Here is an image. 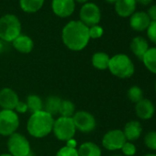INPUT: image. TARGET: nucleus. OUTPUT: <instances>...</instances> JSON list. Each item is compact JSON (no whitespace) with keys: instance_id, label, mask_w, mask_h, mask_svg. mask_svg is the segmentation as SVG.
Masks as SVG:
<instances>
[{"instance_id":"e433bc0d","label":"nucleus","mask_w":156,"mask_h":156,"mask_svg":"<svg viewBox=\"0 0 156 156\" xmlns=\"http://www.w3.org/2000/svg\"><path fill=\"white\" fill-rule=\"evenodd\" d=\"M3 49H4V44H3L2 41L0 40V54H1V52L3 51Z\"/></svg>"},{"instance_id":"72a5a7b5","label":"nucleus","mask_w":156,"mask_h":156,"mask_svg":"<svg viewBox=\"0 0 156 156\" xmlns=\"http://www.w3.org/2000/svg\"><path fill=\"white\" fill-rule=\"evenodd\" d=\"M152 0H136V3L141 6H148L151 3Z\"/></svg>"},{"instance_id":"7c9ffc66","label":"nucleus","mask_w":156,"mask_h":156,"mask_svg":"<svg viewBox=\"0 0 156 156\" xmlns=\"http://www.w3.org/2000/svg\"><path fill=\"white\" fill-rule=\"evenodd\" d=\"M55 156H79V155H78L77 149L64 146L57 151Z\"/></svg>"},{"instance_id":"f3484780","label":"nucleus","mask_w":156,"mask_h":156,"mask_svg":"<svg viewBox=\"0 0 156 156\" xmlns=\"http://www.w3.org/2000/svg\"><path fill=\"white\" fill-rule=\"evenodd\" d=\"M130 51L131 52L139 59L141 60L143 55L146 53V51L149 50V42L148 41L141 37V36H136L134 37L130 41Z\"/></svg>"},{"instance_id":"4468645a","label":"nucleus","mask_w":156,"mask_h":156,"mask_svg":"<svg viewBox=\"0 0 156 156\" xmlns=\"http://www.w3.org/2000/svg\"><path fill=\"white\" fill-rule=\"evenodd\" d=\"M151 23V20L144 11H135L129 17V26L130 28L138 32H141L147 30Z\"/></svg>"},{"instance_id":"c9c22d12","label":"nucleus","mask_w":156,"mask_h":156,"mask_svg":"<svg viewBox=\"0 0 156 156\" xmlns=\"http://www.w3.org/2000/svg\"><path fill=\"white\" fill-rule=\"evenodd\" d=\"M74 2L84 5V4H86V3H87V2H88V0H74Z\"/></svg>"},{"instance_id":"bb28decb","label":"nucleus","mask_w":156,"mask_h":156,"mask_svg":"<svg viewBox=\"0 0 156 156\" xmlns=\"http://www.w3.org/2000/svg\"><path fill=\"white\" fill-rule=\"evenodd\" d=\"M143 142L148 149L151 151H156V130L148 131L144 135Z\"/></svg>"},{"instance_id":"2f4dec72","label":"nucleus","mask_w":156,"mask_h":156,"mask_svg":"<svg viewBox=\"0 0 156 156\" xmlns=\"http://www.w3.org/2000/svg\"><path fill=\"white\" fill-rule=\"evenodd\" d=\"M147 15L151 21H156V5H151L148 10H147Z\"/></svg>"},{"instance_id":"f257e3e1","label":"nucleus","mask_w":156,"mask_h":156,"mask_svg":"<svg viewBox=\"0 0 156 156\" xmlns=\"http://www.w3.org/2000/svg\"><path fill=\"white\" fill-rule=\"evenodd\" d=\"M80 20L69 21L62 30L63 44L71 51H79L84 50L89 43V30Z\"/></svg>"},{"instance_id":"0eeeda50","label":"nucleus","mask_w":156,"mask_h":156,"mask_svg":"<svg viewBox=\"0 0 156 156\" xmlns=\"http://www.w3.org/2000/svg\"><path fill=\"white\" fill-rule=\"evenodd\" d=\"M8 148L12 156H30V144L28 139L20 133L15 132L9 136Z\"/></svg>"},{"instance_id":"c756f323","label":"nucleus","mask_w":156,"mask_h":156,"mask_svg":"<svg viewBox=\"0 0 156 156\" xmlns=\"http://www.w3.org/2000/svg\"><path fill=\"white\" fill-rule=\"evenodd\" d=\"M146 32L149 41L156 45V21H151L149 27L146 30Z\"/></svg>"},{"instance_id":"6e6552de","label":"nucleus","mask_w":156,"mask_h":156,"mask_svg":"<svg viewBox=\"0 0 156 156\" xmlns=\"http://www.w3.org/2000/svg\"><path fill=\"white\" fill-rule=\"evenodd\" d=\"M101 20V10L99 7L93 2L84 4L79 11V20L87 27L98 25Z\"/></svg>"},{"instance_id":"393cba45","label":"nucleus","mask_w":156,"mask_h":156,"mask_svg":"<svg viewBox=\"0 0 156 156\" xmlns=\"http://www.w3.org/2000/svg\"><path fill=\"white\" fill-rule=\"evenodd\" d=\"M75 113V106L74 104L70 100H62L59 114L61 117L65 118H73V116Z\"/></svg>"},{"instance_id":"ea45409f","label":"nucleus","mask_w":156,"mask_h":156,"mask_svg":"<svg viewBox=\"0 0 156 156\" xmlns=\"http://www.w3.org/2000/svg\"><path fill=\"white\" fill-rule=\"evenodd\" d=\"M0 156H12L10 153H3V154H1Z\"/></svg>"},{"instance_id":"423d86ee","label":"nucleus","mask_w":156,"mask_h":156,"mask_svg":"<svg viewBox=\"0 0 156 156\" xmlns=\"http://www.w3.org/2000/svg\"><path fill=\"white\" fill-rule=\"evenodd\" d=\"M20 126V119L15 110L2 109L0 111V135L11 136Z\"/></svg>"},{"instance_id":"9b49d317","label":"nucleus","mask_w":156,"mask_h":156,"mask_svg":"<svg viewBox=\"0 0 156 156\" xmlns=\"http://www.w3.org/2000/svg\"><path fill=\"white\" fill-rule=\"evenodd\" d=\"M51 9L57 17L68 18L75 10V2L74 0H52Z\"/></svg>"},{"instance_id":"58836bf2","label":"nucleus","mask_w":156,"mask_h":156,"mask_svg":"<svg viewBox=\"0 0 156 156\" xmlns=\"http://www.w3.org/2000/svg\"><path fill=\"white\" fill-rule=\"evenodd\" d=\"M143 156H156V153H147Z\"/></svg>"},{"instance_id":"6ab92c4d","label":"nucleus","mask_w":156,"mask_h":156,"mask_svg":"<svg viewBox=\"0 0 156 156\" xmlns=\"http://www.w3.org/2000/svg\"><path fill=\"white\" fill-rule=\"evenodd\" d=\"M79 156H101L102 151L100 147L92 141L84 142L77 150Z\"/></svg>"},{"instance_id":"a878e982","label":"nucleus","mask_w":156,"mask_h":156,"mask_svg":"<svg viewBox=\"0 0 156 156\" xmlns=\"http://www.w3.org/2000/svg\"><path fill=\"white\" fill-rule=\"evenodd\" d=\"M128 98L134 104L138 103L140 100L143 98V91L138 86H132L128 89L127 92Z\"/></svg>"},{"instance_id":"412c9836","label":"nucleus","mask_w":156,"mask_h":156,"mask_svg":"<svg viewBox=\"0 0 156 156\" xmlns=\"http://www.w3.org/2000/svg\"><path fill=\"white\" fill-rule=\"evenodd\" d=\"M110 56L104 51H98L92 56V64L98 70H107L108 69Z\"/></svg>"},{"instance_id":"c85d7f7f","label":"nucleus","mask_w":156,"mask_h":156,"mask_svg":"<svg viewBox=\"0 0 156 156\" xmlns=\"http://www.w3.org/2000/svg\"><path fill=\"white\" fill-rule=\"evenodd\" d=\"M89 30V37L90 39H99L103 36L104 34V29L100 25H95L92 27L88 28Z\"/></svg>"},{"instance_id":"4be33fe9","label":"nucleus","mask_w":156,"mask_h":156,"mask_svg":"<svg viewBox=\"0 0 156 156\" xmlns=\"http://www.w3.org/2000/svg\"><path fill=\"white\" fill-rule=\"evenodd\" d=\"M45 0H20V7L23 12L31 14L38 12L44 5Z\"/></svg>"},{"instance_id":"4c0bfd02","label":"nucleus","mask_w":156,"mask_h":156,"mask_svg":"<svg viewBox=\"0 0 156 156\" xmlns=\"http://www.w3.org/2000/svg\"><path fill=\"white\" fill-rule=\"evenodd\" d=\"M105 1H107L108 3H110V4H115L117 0H105Z\"/></svg>"},{"instance_id":"39448f33","label":"nucleus","mask_w":156,"mask_h":156,"mask_svg":"<svg viewBox=\"0 0 156 156\" xmlns=\"http://www.w3.org/2000/svg\"><path fill=\"white\" fill-rule=\"evenodd\" d=\"M52 131L54 136L59 140L68 141L73 139L76 132V129L73 118L60 117L59 119L54 120Z\"/></svg>"},{"instance_id":"f704fd0d","label":"nucleus","mask_w":156,"mask_h":156,"mask_svg":"<svg viewBox=\"0 0 156 156\" xmlns=\"http://www.w3.org/2000/svg\"><path fill=\"white\" fill-rule=\"evenodd\" d=\"M66 146H68V147H72V148H75V146H76L75 140L72 139V140H68V141H67V145H66Z\"/></svg>"},{"instance_id":"f8f14e48","label":"nucleus","mask_w":156,"mask_h":156,"mask_svg":"<svg viewBox=\"0 0 156 156\" xmlns=\"http://www.w3.org/2000/svg\"><path fill=\"white\" fill-rule=\"evenodd\" d=\"M155 113V106L153 102L148 98H142L135 104V114L142 120L151 119Z\"/></svg>"},{"instance_id":"f03ea898","label":"nucleus","mask_w":156,"mask_h":156,"mask_svg":"<svg viewBox=\"0 0 156 156\" xmlns=\"http://www.w3.org/2000/svg\"><path fill=\"white\" fill-rule=\"evenodd\" d=\"M53 123L52 116L44 110L39 111L30 115L27 123V130L34 138H44L52 131Z\"/></svg>"},{"instance_id":"5701e85b","label":"nucleus","mask_w":156,"mask_h":156,"mask_svg":"<svg viewBox=\"0 0 156 156\" xmlns=\"http://www.w3.org/2000/svg\"><path fill=\"white\" fill-rule=\"evenodd\" d=\"M61 103L62 99L56 96H51L46 99L45 103H43V110L53 117L54 115L59 114Z\"/></svg>"},{"instance_id":"7ed1b4c3","label":"nucleus","mask_w":156,"mask_h":156,"mask_svg":"<svg viewBox=\"0 0 156 156\" xmlns=\"http://www.w3.org/2000/svg\"><path fill=\"white\" fill-rule=\"evenodd\" d=\"M109 72L120 79H127L135 73V66L129 56L124 53H118L110 57L108 64Z\"/></svg>"},{"instance_id":"dca6fc26","label":"nucleus","mask_w":156,"mask_h":156,"mask_svg":"<svg viewBox=\"0 0 156 156\" xmlns=\"http://www.w3.org/2000/svg\"><path fill=\"white\" fill-rule=\"evenodd\" d=\"M123 133L128 141H134L140 139L142 134V126L138 120H130L126 123L123 129Z\"/></svg>"},{"instance_id":"473e14b6","label":"nucleus","mask_w":156,"mask_h":156,"mask_svg":"<svg viewBox=\"0 0 156 156\" xmlns=\"http://www.w3.org/2000/svg\"><path fill=\"white\" fill-rule=\"evenodd\" d=\"M15 110L18 113H26L28 111V106H27L26 102H22L20 100L15 108Z\"/></svg>"},{"instance_id":"9d476101","label":"nucleus","mask_w":156,"mask_h":156,"mask_svg":"<svg viewBox=\"0 0 156 156\" xmlns=\"http://www.w3.org/2000/svg\"><path fill=\"white\" fill-rule=\"evenodd\" d=\"M127 141L126 137L121 129H111L105 133L102 138V145L108 151L121 150L124 143Z\"/></svg>"},{"instance_id":"cd10ccee","label":"nucleus","mask_w":156,"mask_h":156,"mask_svg":"<svg viewBox=\"0 0 156 156\" xmlns=\"http://www.w3.org/2000/svg\"><path fill=\"white\" fill-rule=\"evenodd\" d=\"M122 153L126 156H134L137 152L136 145L131 141H126L121 148Z\"/></svg>"},{"instance_id":"b1692460","label":"nucleus","mask_w":156,"mask_h":156,"mask_svg":"<svg viewBox=\"0 0 156 156\" xmlns=\"http://www.w3.org/2000/svg\"><path fill=\"white\" fill-rule=\"evenodd\" d=\"M26 104L28 106V111H30L31 114L43 110V101L37 95H30L27 98Z\"/></svg>"},{"instance_id":"2eb2a0df","label":"nucleus","mask_w":156,"mask_h":156,"mask_svg":"<svg viewBox=\"0 0 156 156\" xmlns=\"http://www.w3.org/2000/svg\"><path fill=\"white\" fill-rule=\"evenodd\" d=\"M137 8L136 0H117L114 4L116 13L121 18H129Z\"/></svg>"},{"instance_id":"a211bd4d","label":"nucleus","mask_w":156,"mask_h":156,"mask_svg":"<svg viewBox=\"0 0 156 156\" xmlns=\"http://www.w3.org/2000/svg\"><path fill=\"white\" fill-rule=\"evenodd\" d=\"M13 47L20 53H30L33 50L34 42L30 37L25 34H20L12 41Z\"/></svg>"},{"instance_id":"20e7f679","label":"nucleus","mask_w":156,"mask_h":156,"mask_svg":"<svg viewBox=\"0 0 156 156\" xmlns=\"http://www.w3.org/2000/svg\"><path fill=\"white\" fill-rule=\"evenodd\" d=\"M21 34V22L13 14H6L0 18V40L12 42Z\"/></svg>"},{"instance_id":"aec40b11","label":"nucleus","mask_w":156,"mask_h":156,"mask_svg":"<svg viewBox=\"0 0 156 156\" xmlns=\"http://www.w3.org/2000/svg\"><path fill=\"white\" fill-rule=\"evenodd\" d=\"M141 61L149 72L156 74V46L150 47L143 55Z\"/></svg>"},{"instance_id":"a19ab883","label":"nucleus","mask_w":156,"mask_h":156,"mask_svg":"<svg viewBox=\"0 0 156 156\" xmlns=\"http://www.w3.org/2000/svg\"><path fill=\"white\" fill-rule=\"evenodd\" d=\"M154 90H155V94H156V81H155V85H154Z\"/></svg>"},{"instance_id":"1a4fd4ad","label":"nucleus","mask_w":156,"mask_h":156,"mask_svg":"<svg viewBox=\"0 0 156 156\" xmlns=\"http://www.w3.org/2000/svg\"><path fill=\"white\" fill-rule=\"evenodd\" d=\"M73 120L76 130H79L83 133H89L96 129L97 121L95 117L85 110H80L74 113L73 116Z\"/></svg>"},{"instance_id":"ddd939ff","label":"nucleus","mask_w":156,"mask_h":156,"mask_svg":"<svg viewBox=\"0 0 156 156\" xmlns=\"http://www.w3.org/2000/svg\"><path fill=\"white\" fill-rule=\"evenodd\" d=\"M19 101V96L13 89L4 87L0 90V107L3 109L15 110Z\"/></svg>"}]
</instances>
